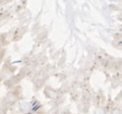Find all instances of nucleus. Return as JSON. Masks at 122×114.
<instances>
[{
    "label": "nucleus",
    "instance_id": "1",
    "mask_svg": "<svg viewBox=\"0 0 122 114\" xmlns=\"http://www.w3.org/2000/svg\"><path fill=\"white\" fill-rule=\"evenodd\" d=\"M17 96L15 95L14 93H12V92H10L7 96H6V102L8 103V104H14V103H16L17 102Z\"/></svg>",
    "mask_w": 122,
    "mask_h": 114
},
{
    "label": "nucleus",
    "instance_id": "2",
    "mask_svg": "<svg viewBox=\"0 0 122 114\" xmlns=\"http://www.w3.org/2000/svg\"><path fill=\"white\" fill-rule=\"evenodd\" d=\"M5 42H6V34L0 33V50H1L2 47L4 46Z\"/></svg>",
    "mask_w": 122,
    "mask_h": 114
},
{
    "label": "nucleus",
    "instance_id": "3",
    "mask_svg": "<svg viewBox=\"0 0 122 114\" xmlns=\"http://www.w3.org/2000/svg\"><path fill=\"white\" fill-rule=\"evenodd\" d=\"M94 114H107L106 110L103 108V107H96L95 110H94Z\"/></svg>",
    "mask_w": 122,
    "mask_h": 114
},
{
    "label": "nucleus",
    "instance_id": "4",
    "mask_svg": "<svg viewBox=\"0 0 122 114\" xmlns=\"http://www.w3.org/2000/svg\"><path fill=\"white\" fill-rule=\"evenodd\" d=\"M111 114H122V110L119 107H115V108L112 109V111Z\"/></svg>",
    "mask_w": 122,
    "mask_h": 114
},
{
    "label": "nucleus",
    "instance_id": "5",
    "mask_svg": "<svg viewBox=\"0 0 122 114\" xmlns=\"http://www.w3.org/2000/svg\"><path fill=\"white\" fill-rule=\"evenodd\" d=\"M4 58V50H0V65H1L2 61Z\"/></svg>",
    "mask_w": 122,
    "mask_h": 114
},
{
    "label": "nucleus",
    "instance_id": "6",
    "mask_svg": "<svg viewBox=\"0 0 122 114\" xmlns=\"http://www.w3.org/2000/svg\"><path fill=\"white\" fill-rule=\"evenodd\" d=\"M33 114H37V113H33Z\"/></svg>",
    "mask_w": 122,
    "mask_h": 114
}]
</instances>
